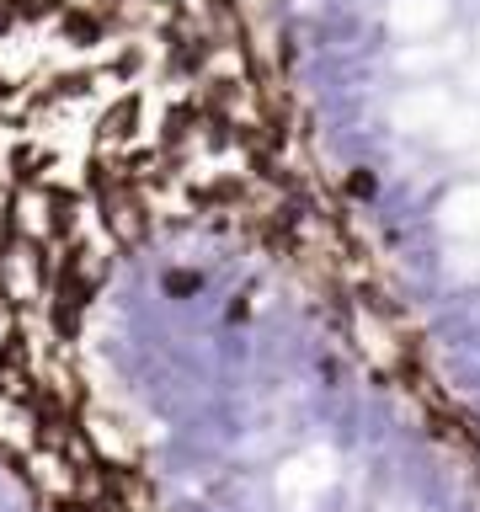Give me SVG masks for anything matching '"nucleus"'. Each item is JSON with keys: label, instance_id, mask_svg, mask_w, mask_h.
<instances>
[{"label": "nucleus", "instance_id": "4", "mask_svg": "<svg viewBox=\"0 0 480 512\" xmlns=\"http://www.w3.org/2000/svg\"><path fill=\"white\" fill-rule=\"evenodd\" d=\"M443 224L454 235H480V187H459L443 198Z\"/></svg>", "mask_w": 480, "mask_h": 512}, {"label": "nucleus", "instance_id": "6", "mask_svg": "<svg viewBox=\"0 0 480 512\" xmlns=\"http://www.w3.org/2000/svg\"><path fill=\"white\" fill-rule=\"evenodd\" d=\"M459 86H464V96H475V102H480V59H470V64H464Z\"/></svg>", "mask_w": 480, "mask_h": 512}, {"label": "nucleus", "instance_id": "2", "mask_svg": "<svg viewBox=\"0 0 480 512\" xmlns=\"http://www.w3.org/2000/svg\"><path fill=\"white\" fill-rule=\"evenodd\" d=\"M390 32L395 38H406V43H422L432 38L443 22H448V0H390Z\"/></svg>", "mask_w": 480, "mask_h": 512}, {"label": "nucleus", "instance_id": "7", "mask_svg": "<svg viewBox=\"0 0 480 512\" xmlns=\"http://www.w3.org/2000/svg\"><path fill=\"white\" fill-rule=\"evenodd\" d=\"M475 48H480V27H475Z\"/></svg>", "mask_w": 480, "mask_h": 512}, {"label": "nucleus", "instance_id": "5", "mask_svg": "<svg viewBox=\"0 0 480 512\" xmlns=\"http://www.w3.org/2000/svg\"><path fill=\"white\" fill-rule=\"evenodd\" d=\"M443 144V150H470V144L480 139V112L475 107H454L448 118L438 123V134H432Z\"/></svg>", "mask_w": 480, "mask_h": 512}, {"label": "nucleus", "instance_id": "1", "mask_svg": "<svg viewBox=\"0 0 480 512\" xmlns=\"http://www.w3.org/2000/svg\"><path fill=\"white\" fill-rule=\"evenodd\" d=\"M454 112V96L443 86H406L390 107V123L406 128V134H438V123Z\"/></svg>", "mask_w": 480, "mask_h": 512}, {"label": "nucleus", "instance_id": "3", "mask_svg": "<svg viewBox=\"0 0 480 512\" xmlns=\"http://www.w3.org/2000/svg\"><path fill=\"white\" fill-rule=\"evenodd\" d=\"M448 59H464V38L454 32V38H443V48H432V43H406L395 54V70L400 75H427V70H438V64Z\"/></svg>", "mask_w": 480, "mask_h": 512}]
</instances>
